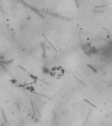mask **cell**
Segmentation results:
<instances>
[{
    "instance_id": "1",
    "label": "cell",
    "mask_w": 112,
    "mask_h": 126,
    "mask_svg": "<svg viewBox=\"0 0 112 126\" xmlns=\"http://www.w3.org/2000/svg\"><path fill=\"white\" fill-rule=\"evenodd\" d=\"M64 71L62 68L60 67H58V68H55L54 69V76L58 78H60L61 76H62L64 75Z\"/></svg>"
}]
</instances>
